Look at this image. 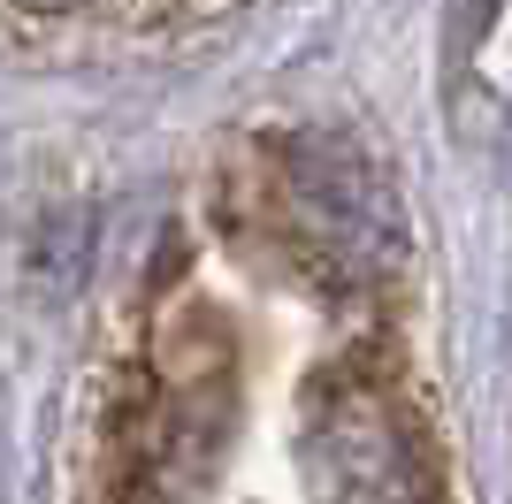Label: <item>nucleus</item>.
<instances>
[{
  "mask_svg": "<svg viewBox=\"0 0 512 504\" xmlns=\"http://www.w3.org/2000/svg\"><path fill=\"white\" fill-rule=\"evenodd\" d=\"M245 0H0V54L8 62H100L138 46L199 39L207 23L237 16Z\"/></svg>",
  "mask_w": 512,
  "mask_h": 504,
  "instance_id": "nucleus-1",
  "label": "nucleus"
}]
</instances>
